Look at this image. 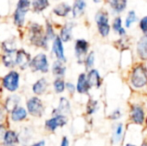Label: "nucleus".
Listing matches in <instances>:
<instances>
[{
    "label": "nucleus",
    "instance_id": "nucleus-43",
    "mask_svg": "<svg viewBox=\"0 0 147 146\" xmlns=\"http://www.w3.org/2000/svg\"><path fill=\"white\" fill-rule=\"evenodd\" d=\"M60 146H70V141L67 136H62L61 141H60Z\"/></svg>",
    "mask_w": 147,
    "mask_h": 146
},
{
    "label": "nucleus",
    "instance_id": "nucleus-12",
    "mask_svg": "<svg viewBox=\"0 0 147 146\" xmlns=\"http://www.w3.org/2000/svg\"><path fill=\"white\" fill-rule=\"evenodd\" d=\"M51 55L54 56L56 60L62 61V62H67V58L65 55V48H64V43L57 35L51 41Z\"/></svg>",
    "mask_w": 147,
    "mask_h": 146
},
{
    "label": "nucleus",
    "instance_id": "nucleus-4",
    "mask_svg": "<svg viewBox=\"0 0 147 146\" xmlns=\"http://www.w3.org/2000/svg\"><path fill=\"white\" fill-rule=\"evenodd\" d=\"M129 83L135 89H142L147 85V67L143 63L133 66L129 75Z\"/></svg>",
    "mask_w": 147,
    "mask_h": 146
},
{
    "label": "nucleus",
    "instance_id": "nucleus-47",
    "mask_svg": "<svg viewBox=\"0 0 147 146\" xmlns=\"http://www.w3.org/2000/svg\"><path fill=\"white\" fill-rule=\"evenodd\" d=\"M2 18V15H1V12H0V19Z\"/></svg>",
    "mask_w": 147,
    "mask_h": 146
},
{
    "label": "nucleus",
    "instance_id": "nucleus-25",
    "mask_svg": "<svg viewBox=\"0 0 147 146\" xmlns=\"http://www.w3.org/2000/svg\"><path fill=\"white\" fill-rule=\"evenodd\" d=\"M18 132V136H19L20 145L25 146L29 145L32 143V137H33V129L30 126H23Z\"/></svg>",
    "mask_w": 147,
    "mask_h": 146
},
{
    "label": "nucleus",
    "instance_id": "nucleus-5",
    "mask_svg": "<svg viewBox=\"0 0 147 146\" xmlns=\"http://www.w3.org/2000/svg\"><path fill=\"white\" fill-rule=\"evenodd\" d=\"M28 69L32 73L47 74L50 71V62L45 52H38L31 57Z\"/></svg>",
    "mask_w": 147,
    "mask_h": 146
},
{
    "label": "nucleus",
    "instance_id": "nucleus-18",
    "mask_svg": "<svg viewBox=\"0 0 147 146\" xmlns=\"http://www.w3.org/2000/svg\"><path fill=\"white\" fill-rule=\"evenodd\" d=\"M51 13L58 18H67L71 14V5L67 2H59L53 6Z\"/></svg>",
    "mask_w": 147,
    "mask_h": 146
},
{
    "label": "nucleus",
    "instance_id": "nucleus-44",
    "mask_svg": "<svg viewBox=\"0 0 147 146\" xmlns=\"http://www.w3.org/2000/svg\"><path fill=\"white\" fill-rule=\"evenodd\" d=\"M94 3H101V2L103 1V0H92Z\"/></svg>",
    "mask_w": 147,
    "mask_h": 146
},
{
    "label": "nucleus",
    "instance_id": "nucleus-22",
    "mask_svg": "<svg viewBox=\"0 0 147 146\" xmlns=\"http://www.w3.org/2000/svg\"><path fill=\"white\" fill-rule=\"evenodd\" d=\"M87 2L86 0H74L71 5V16L73 19H78L85 13Z\"/></svg>",
    "mask_w": 147,
    "mask_h": 146
},
{
    "label": "nucleus",
    "instance_id": "nucleus-15",
    "mask_svg": "<svg viewBox=\"0 0 147 146\" xmlns=\"http://www.w3.org/2000/svg\"><path fill=\"white\" fill-rule=\"evenodd\" d=\"M75 22L73 21H66L59 27V32L57 35L62 40L63 43H68L73 38V29L75 27Z\"/></svg>",
    "mask_w": 147,
    "mask_h": 146
},
{
    "label": "nucleus",
    "instance_id": "nucleus-1",
    "mask_svg": "<svg viewBox=\"0 0 147 146\" xmlns=\"http://www.w3.org/2000/svg\"><path fill=\"white\" fill-rule=\"evenodd\" d=\"M23 32L28 44L41 50H48L49 41L44 34V26L37 21H29L26 23Z\"/></svg>",
    "mask_w": 147,
    "mask_h": 146
},
{
    "label": "nucleus",
    "instance_id": "nucleus-32",
    "mask_svg": "<svg viewBox=\"0 0 147 146\" xmlns=\"http://www.w3.org/2000/svg\"><path fill=\"white\" fill-rule=\"evenodd\" d=\"M112 29L113 31L116 34H118V36L120 37H125L126 36V29L123 27L122 25V19L120 16H116V17L113 19L112 22Z\"/></svg>",
    "mask_w": 147,
    "mask_h": 146
},
{
    "label": "nucleus",
    "instance_id": "nucleus-34",
    "mask_svg": "<svg viewBox=\"0 0 147 146\" xmlns=\"http://www.w3.org/2000/svg\"><path fill=\"white\" fill-rule=\"evenodd\" d=\"M94 64H95V52L94 51H89L83 60V65L85 67L86 71H88L91 68H94Z\"/></svg>",
    "mask_w": 147,
    "mask_h": 146
},
{
    "label": "nucleus",
    "instance_id": "nucleus-29",
    "mask_svg": "<svg viewBox=\"0 0 147 146\" xmlns=\"http://www.w3.org/2000/svg\"><path fill=\"white\" fill-rule=\"evenodd\" d=\"M15 53H1L0 55V62L4 66V68L11 70L15 69Z\"/></svg>",
    "mask_w": 147,
    "mask_h": 146
},
{
    "label": "nucleus",
    "instance_id": "nucleus-27",
    "mask_svg": "<svg viewBox=\"0 0 147 146\" xmlns=\"http://www.w3.org/2000/svg\"><path fill=\"white\" fill-rule=\"evenodd\" d=\"M50 71L54 77H62L64 78L66 75V71H67V67H66L65 63L62 61L56 60L55 59L50 65Z\"/></svg>",
    "mask_w": 147,
    "mask_h": 146
},
{
    "label": "nucleus",
    "instance_id": "nucleus-40",
    "mask_svg": "<svg viewBox=\"0 0 147 146\" xmlns=\"http://www.w3.org/2000/svg\"><path fill=\"white\" fill-rule=\"evenodd\" d=\"M0 123H9L8 112H6L5 109L1 105H0Z\"/></svg>",
    "mask_w": 147,
    "mask_h": 146
},
{
    "label": "nucleus",
    "instance_id": "nucleus-41",
    "mask_svg": "<svg viewBox=\"0 0 147 146\" xmlns=\"http://www.w3.org/2000/svg\"><path fill=\"white\" fill-rule=\"evenodd\" d=\"M8 128H9L8 123H0V141H1L4 133H5V131L7 130Z\"/></svg>",
    "mask_w": 147,
    "mask_h": 146
},
{
    "label": "nucleus",
    "instance_id": "nucleus-38",
    "mask_svg": "<svg viewBox=\"0 0 147 146\" xmlns=\"http://www.w3.org/2000/svg\"><path fill=\"white\" fill-rule=\"evenodd\" d=\"M65 91H67L69 95H74V93L76 92L75 84L72 83L71 81L65 82Z\"/></svg>",
    "mask_w": 147,
    "mask_h": 146
},
{
    "label": "nucleus",
    "instance_id": "nucleus-20",
    "mask_svg": "<svg viewBox=\"0 0 147 146\" xmlns=\"http://www.w3.org/2000/svg\"><path fill=\"white\" fill-rule=\"evenodd\" d=\"M86 77H87V81L90 85L91 88H100L102 85V77H101L100 73L97 69L91 68L89 69L86 73Z\"/></svg>",
    "mask_w": 147,
    "mask_h": 146
},
{
    "label": "nucleus",
    "instance_id": "nucleus-7",
    "mask_svg": "<svg viewBox=\"0 0 147 146\" xmlns=\"http://www.w3.org/2000/svg\"><path fill=\"white\" fill-rule=\"evenodd\" d=\"M95 23L99 35L103 38L109 36L111 31V26L109 24V14L106 10H99L95 14Z\"/></svg>",
    "mask_w": 147,
    "mask_h": 146
},
{
    "label": "nucleus",
    "instance_id": "nucleus-6",
    "mask_svg": "<svg viewBox=\"0 0 147 146\" xmlns=\"http://www.w3.org/2000/svg\"><path fill=\"white\" fill-rule=\"evenodd\" d=\"M25 108L28 112V115L33 118H41L45 113V104L41 97L32 95L26 99Z\"/></svg>",
    "mask_w": 147,
    "mask_h": 146
},
{
    "label": "nucleus",
    "instance_id": "nucleus-42",
    "mask_svg": "<svg viewBox=\"0 0 147 146\" xmlns=\"http://www.w3.org/2000/svg\"><path fill=\"white\" fill-rule=\"evenodd\" d=\"M28 146H46V141H45L44 139H40V140H38V141L30 143Z\"/></svg>",
    "mask_w": 147,
    "mask_h": 146
},
{
    "label": "nucleus",
    "instance_id": "nucleus-37",
    "mask_svg": "<svg viewBox=\"0 0 147 146\" xmlns=\"http://www.w3.org/2000/svg\"><path fill=\"white\" fill-rule=\"evenodd\" d=\"M122 117V112L121 110H120V108H116V109H114L112 111V112L109 114L108 116V119H110V120H113V121H116L118 119H120Z\"/></svg>",
    "mask_w": 147,
    "mask_h": 146
},
{
    "label": "nucleus",
    "instance_id": "nucleus-45",
    "mask_svg": "<svg viewBox=\"0 0 147 146\" xmlns=\"http://www.w3.org/2000/svg\"><path fill=\"white\" fill-rule=\"evenodd\" d=\"M140 146H147V141H146V140H144L143 142L141 143V145H140Z\"/></svg>",
    "mask_w": 147,
    "mask_h": 146
},
{
    "label": "nucleus",
    "instance_id": "nucleus-39",
    "mask_svg": "<svg viewBox=\"0 0 147 146\" xmlns=\"http://www.w3.org/2000/svg\"><path fill=\"white\" fill-rule=\"evenodd\" d=\"M139 29L143 34H147V15L139 20Z\"/></svg>",
    "mask_w": 147,
    "mask_h": 146
},
{
    "label": "nucleus",
    "instance_id": "nucleus-46",
    "mask_svg": "<svg viewBox=\"0 0 147 146\" xmlns=\"http://www.w3.org/2000/svg\"><path fill=\"white\" fill-rule=\"evenodd\" d=\"M125 146H137V145H135V144H132V143H126Z\"/></svg>",
    "mask_w": 147,
    "mask_h": 146
},
{
    "label": "nucleus",
    "instance_id": "nucleus-14",
    "mask_svg": "<svg viewBox=\"0 0 147 146\" xmlns=\"http://www.w3.org/2000/svg\"><path fill=\"white\" fill-rule=\"evenodd\" d=\"M49 86H50V83H49L48 79H47L45 76H41L40 78L34 81L31 85V92H32L33 95L36 96H41L45 95L47 93L49 89Z\"/></svg>",
    "mask_w": 147,
    "mask_h": 146
},
{
    "label": "nucleus",
    "instance_id": "nucleus-10",
    "mask_svg": "<svg viewBox=\"0 0 147 146\" xmlns=\"http://www.w3.org/2000/svg\"><path fill=\"white\" fill-rule=\"evenodd\" d=\"M14 55H15V65L17 70H27L32 55L24 48H18Z\"/></svg>",
    "mask_w": 147,
    "mask_h": 146
},
{
    "label": "nucleus",
    "instance_id": "nucleus-31",
    "mask_svg": "<svg viewBox=\"0 0 147 146\" xmlns=\"http://www.w3.org/2000/svg\"><path fill=\"white\" fill-rule=\"evenodd\" d=\"M113 13L120 14L127 7L128 0H107Z\"/></svg>",
    "mask_w": 147,
    "mask_h": 146
},
{
    "label": "nucleus",
    "instance_id": "nucleus-35",
    "mask_svg": "<svg viewBox=\"0 0 147 146\" xmlns=\"http://www.w3.org/2000/svg\"><path fill=\"white\" fill-rule=\"evenodd\" d=\"M98 101L95 99H89L86 103V114L87 115H92L98 110Z\"/></svg>",
    "mask_w": 147,
    "mask_h": 146
},
{
    "label": "nucleus",
    "instance_id": "nucleus-33",
    "mask_svg": "<svg viewBox=\"0 0 147 146\" xmlns=\"http://www.w3.org/2000/svg\"><path fill=\"white\" fill-rule=\"evenodd\" d=\"M65 79L62 77H54L52 81V88L55 94H62L65 92Z\"/></svg>",
    "mask_w": 147,
    "mask_h": 146
},
{
    "label": "nucleus",
    "instance_id": "nucleus-24",
    "mask_svg": "<svg viewBox=\"0 0 147 146\" xmlns=\"http://www.w3.org/2000/svg\"><path fill=\"white\" fill-rule=\"evenodd\" d=\"M136 54L141 61L147 60V34H143L136 43Z\"/></svg>",
    "mask_w": 147,
    "mask_h": 146
},
{
    "label": "nucleus",
    "instance_id": "nucleus-26",
    "mask_svg": "<svg viewBox=\"0 0 147 146\" xmlns=\"http://www.w3.org/2000/svg\"><path fill=\"white\" fill-rule=\"evenodd\" d=\"M51 5L50 0H31V10L34 14H41Z\"/></svg>",
    "mask_w": 147,
    "mask_h": 146
},
{
    "label": "nucleus",
    "instance_id": "nucleus-2",
    "mask_svg": "<svg viewBox=\"0 0 147 146\" xmlns=\"http://www.w3.org/2000/svg\"><path fill=\"white\" fill-rule=\"evenodd\" d=\"M31 10V0H17L13 12H12L11 19L12 23L20 31L24 29L27 19V14Z\"/></svg>",
    "mask_w": 147,
    "mask_h": 146
},
{
    "label": "nucleus",
    "instance_id": "nucleus-28",
    "mask_svg": "<svg viewBox=\"0 0 147 146\" xmlns=\"http://www.w3.org/2000/svg\"><path fill=\"white\" fill-rule=\"evenodd\" d=\"M124 135V125L122 122H117L112 126V137L111 142L112 144H119L123 140Z\"/></svg>",
    "mask_w": 147,
    "mask_h": 146
},
{
    "label": "nucleus",
    "instance_id": "nucleus-9",
    "mask_svg": "<svg viewBox=\"0 0 147 146\" xmlns=\"http://www.w3.org/2000/svg\"><path fill=\"white\" fill-rule=\"evenodd\" d=\"M89 47L90 44L84 38H78L74 41V56L78 64H83L84 58L89 52Z\"/></svg>",
    "mask_w": 147,
    "mask_h": 146
},
{
    "label": "nucleus",
    "instance_id": "nucleus-3",
    "mask_svg": "<svg viewBox=\"0 0 147 146\" xmlns=\"http://www.w3.org/2000/svg\"><path fill=\"white\" fill-rule=\"evenodd\" d=\"M20 80L21 74L17 69H11L7 73H5L0 79L1 89L5 90L8 93H16L20 89Z\"/></svg>",
    "mask_w": 147,
    "mask_h": 146
},
{
    "label": "nucleus",
    "instance_id": "nucleus-48",
    "mask_svg": "<svg viewBox=\"0 0 147 146\" xmlns=\"http://www.w3.org/2000/svg\"><path fill=\"white\" fill-rule=\"evenodd\" d=\"M0 42H1V33H0Z\"/></svg>",
    "mask_w": 147,
    "mask_h": 146
},
{
    "label": "nucleus",
    "instance_id": "nucleus-19",
    "mask_svg": "<svg viewBox=\"0 0 147 146\" xmlns=\"http://www.w3.org/2000/svg\"><path fill=\"white\" fill-rule=\"evenodd\" d=\"M18 47V39L16 36H11L0 42L1 53H15Z\"/></svg>",
    "mask_w": 147,
    "mask_h": 146
},
{
    "label": "nucleus",
    "instance_id": "nucleus-17",
    "mask_svg": "<svg viewBox=\"0 0 147 146\" xmlns=\"http://www.w3.org/2000/svg\"><path fill=\"white\" fill-rule=\"evenodd\" d=\"M21 101H22V98L19 94L8 93V95L5 96V98L2 100L1 106L5 109L6 112H9V111L13 109L14 107L20 105Z\"/></svg>",
    "mask_w": 147,
    "mask_h": 146
},
{
    "label": "nucleus",
    "instance_id": "nucleus-30",
    "mask_svg": "<svg viewBox=\"0 0 147 146\" xmlns=\"http://www.w3.org/2000/svg\"><path fill=\"white\" fill-rule=\"evenodd\" d=\"M43 26H44V34H45V36H46L47 40H48L49 42H51V41H52L53 39L57 36L56 27H55L54 23H53V22L51 21V20H49V19L45 20Z\"/></svg>",
    "mask_w": 147,
    "mask_h": 146
},
{
    "label": "nucleus",
    "instance_id": "nucleus-23",
    "mask_svg": "<svg viewBox=\"0 0 147 146\" xmlns=\"http://www.w3.org/2000/svg\"><path fill=\"white\" fill-rule=\"evenodd\" d=\"M75 87H76V92H77V93L82 94V95H85V94L89 93L91 87L87 81V77H86L85 72H82L78 75Z\"/></svg>",
    "mask_w": 147,
    "mask_h": 146
},
{
    "label": "nucleus",
    "instance_id": "nucleus-13",
    "mask_svg": "<svg viewBox=\"0 0 147 146\" xmlns=\"http://www.w3.org/2000/svg\"><path fill=\"white\" fill-rule=\"evenodd\" d=\"M28 117H29V115H28L27 110L21 104L14 107L13 109L8 112V120H9V122L12 123L25 122V121L28 120Z\"/></svg>",
    "mask_w": 147,
    "mask_h": 146
},
{
    "label": "nucleus",
    "instance_id": "nucleus-21",
    "mask_svg": "<svg viewBox=\"0 0 147 146\" xmlns=\"http://www.w3.org/2000/svg\"><path fill=\"white\" fill-rule=\"evenodd\" d=\"M71 112V103H70L69 99L65 96H61L59 98L58 101V105L57 107H55L52 110L51 115L54 114H64V115H68Z\"/></svg>",
    "mask_w": 147,
    "mask_h": 146
},
{
    "label": "nucleus",
    "instance_id": "nucleus-8",
    "mask_svg": "<svg viewBox=\"0 0 147 146\" xmlns=\"http://www.w3.org/2000/svg\"><path fill=\"white\" fill-rule=\"evenodd\" d=\"M68 123V116L64 114H54L44 121V128L48 132L54 133L57 129L63 128Z\"/></svg>",
    "mask_w": 147,
    "mask_h": 146
},
{
    "label": "nucleus",
    "instance_id": "nucleus-11",
    "mask_svg": "<svg viewBox=\"0 0 147 146\" xmlns=\"http://www.w3.org/2000/svg\"><path fill=\"white\" fill-rule=\"evenodd\" d=\"M129 118L133 124L143 125L146 120V114L143 106L140 104H132L129 109Z\"/></svg>",
    "mask_w": 147,
    "mask_h": 146
},
{
    "label": "nucleus",
    "instance_id": "nucleus-36",
    "mask_svg": "<svg viewBox=\"0 0 147 146\" xmlns=\"http://www.w3.org/2000/svg\"><path fill=\"white\" fill-rule=\"evenodd\" d=\"M137 21V15L134 10H129L125 18V27L130 28L135 22Z\"/></svg>",
    "mask_w": 147,
    "mask_h": 146
},
{
    "label": "nucleus",
    "instance_id": "nucleus-16",
    "mask_svg": "<svg viewBox=\"0 0 147 146\" xmlns=\"http://www.w3.org/2000/svg\"><path fill=\"white\" fill-rule=\"evenodd\" d=\"M1 146H20V140L18 136V132L12 128H8L5 131L1 141H0Z\"/></svg>",
    "mask_w": 147,
    "mask_h": 146
},
{
    "label": "nucleus",
    "instance_id": "nucleus-49",
    "mask_svg": "<svg viewBox=\"0 0 147 146\" xmlns=\"http://www.w3.org/2000/svg\"><path fill=\"white\" fill-rule=\"evenodd\" d=\"M53 1H58V0H53Z\"/></svg>",
    "mask_w": 147,
    "mask_h": 146
}]
</instances>
